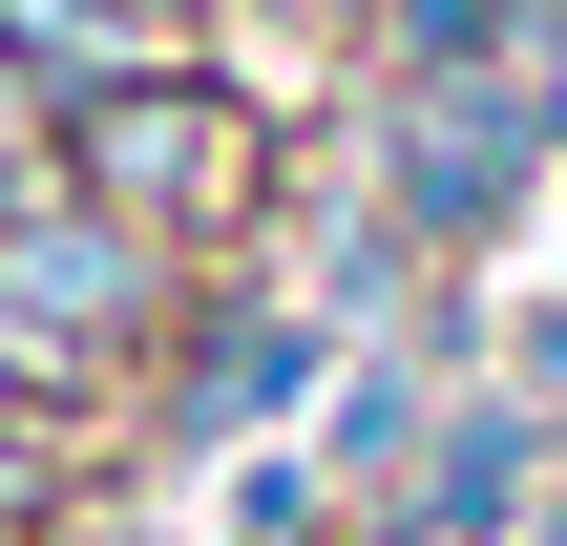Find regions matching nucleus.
Wrapping results in <instances>:
<instances>
[{
    "label": "nucleus",
    "mask_w": 567,
    "mask_h": 546,
    "mask_svg": "<svg viewBox=\"0 0 567 546\" xmlns=\"http://www.w3.org/2000/svg\"><path fill=\"white\" fill-rule=\"evenodd\" d=\"M147 546H210V526H147Z\"/></svg>",
    "instance_id": "nucleus-14"
},
{
    "label": "nucleus",
    "mask_w": 567,
    "mask_h": 546,
    "mask_svg": "<svg viewBox=\"0 0 567 546\" xmlns=\"http://www.w3.org/2000/svg\"><path fill=\"white\" fill-rule=\"evenodd\" d=\"M442 400H463V379H442L421 337H358V358L316 379V421H295V442H316V484H337V505H379V484L421 463V421H442Z\"/></svg>",
    "instance_id": "nucleus-7"
},
{
    "label": "nucleus",
    "mask_w": 567,
    "mask_h": 546,
    "mask_svg": "<svg viewBox=\"0 0 567 546\" xmlns=\"http://www.w3.org/2000/svg\"><path fill=\"white\" fill-rule=\"evenodd\" d=\"M252 274H274V295H295V316H316V337H337V358H358V337H400V316H421V231H400V210H379V189H358V168H337V189H295V210H274V253H252Z\"/></svg>",
    "instance_id": "nucleus-6"
},
{
    "label": "nucleus",
    "mask_w": 567,
    "mask_h": 546,
    "mask_svg": "<svg viewBox=\"0 0 567 546\" xmlns=\"http://www.w3.org/2000/svg\"><path fill=\"white\" fill-rule=\"evenodd\" d=\"M21 189H42V84L0 63V210H21Z\"/></svg>",
    "instance_id": "nucleus-13"
},
{
    "label": "nucleus",
    "mask_w": 567,
    "mask_h": 546,
    "mask_svg": "<svg viewBox=\"0 0 567 546\" xmlns=\"http://www.w3.org/2000/svg\"><path fill=\"white\" fill-rule=\"evenodd\" d=\"M168 42H189L168 0H0V63L42 84V126H63L84 84H126V63H168Z\"/></svg>",
    "instance_id": "nucleus-8"
},
{
    "label": "nucleus",
    "mask_w": 567,
    "mask_h": 546,
    "mask_svg": "<svg viewBox=\"0 0 567 546\" xmlns=\"http://www.w3.org/2000/svg\"><path fill=\"white\" fill-rule=\"evenodd\" d=\"M316 526H337L316 442H252V463H210V546H316Z\"/></svg>",
    "instance_id": "nucleus-10"
},
{
    "label": "nucleus",
    "mask_w": 567,
    "mask_h": 546,
    "mask_svg": "<svg viewBox=\"0 0 567 546\" xmlns=\"http://www.w3.org/2000/svg\"><path fill=\"white\" fill-rule=\"evenodd\" d=\"M316 379H337V337H316L274 274H210V295L168 316V358L126 379V463H147V484H210V463L295 442V421H316Z\"/></svg>",
    "instance_id": "nucleus-3"
},
{
    "label": "nucleus",
    "mask_w": 567,
    "mask_h": 546,
    "mask_svg": "<svg viewBox=\"0 0 567 546\" xmlns=\"http://www.w3.org/2000/svg\"><path fill=\"white\" fill-rule=\"evenodd\" d=\"M358 189L421 231V274H526L567 147L526 126V84H358Z\"/></svg>",
    "instance_id": "nucleus-2"
},
{
    "label": "nucleus",
    "mask_w": 567,
    "mask_h": 546,
    "mask_svg": "<svg viewBox=\"0 0 567 546\" xmlns=\"http://www.w3.org/2000/svg\"><path fill=\"white\" fill-rule=\"evenodd\" d=\"M358 84H526V0H379Z\"/></svg>",
    "instance_id": "nucleus-9"
},
{
    "label": "nucleus",
    "mask_w": 567,
    "mask_h": 546,
    "mask_svg": "<svg viewBox=\"0 0 567 546\" xmlns=\"http://www.w3.org/2000/svg\"><path fill=\"white\" fill-rule=\"evenodd\" d=\"M526 126L567 147V0H526Z\"/></svg>",
    "instance_id": "nucleus-12"
},
{
    "label": "nucleus",
    "mask_w": 567,
    "mask_h": 546,
    "mask_svg": "<svg viewBox=\"0 0 567 546\" xmlns=\"http://www.w3.org/2000/svg\"><path fill=\"white\" fill-rule=\"evenodd\" d=\"M189 295H210V274H189V253H147V231H105L84 189H21V210H0V337H21V358H63V379H105V400L168 358V316H189Z\"/></svg>",
    "instance_id": "nucleus-4"
},
{
    "label": "nucleus",
    "mask_w": 567,
    "mask_h": 546,
    "mask_svg": "<svg viewBox=\"0 0 567 546\" xmlns=\"http://www.w3.org/2000/svg\"><path fill=\"white\" fill-rule=\"evenodd\" d=\"M42 189H84L105 231H147V253H189V274H252L274 210H295V126H274L252 63L168 42V63H126V84H84V105L42 126Z\"/></svg>",
    "instance_id": "nucleus-1"
},
{
    "label": "nucleus",
    "mask_w": 567,
    "mask_h": 546,
    "mask_svg": "<svg viewBox=\"0 0 567 546\" xmlns=\"http://www.w3.org/2000/svg\"><path fill=\"white\" fill-rule=\"evenodd\" d=\"M337 526H379V546H526L547 526V400L463 379V400L421 421V463H400L379 505H337Z\"/></svg>",
    "instance_id": "nucleus-5"
},
{
    "label": "nucleus",
    "mask_w": 567,
    "mask_h": 546,
    "mask_svg": "<svg viewBox=\"0 0 567 546\" xmlns=\"http://www.w3.org/2000/svg\"><path fill=\"white\" fill-rule=\"evenodd\" d=\"M484 379L567 421V274H505V295H484Z\"/></svg>",
    "instance_id": "nucleus-11"
}]
</instances>
